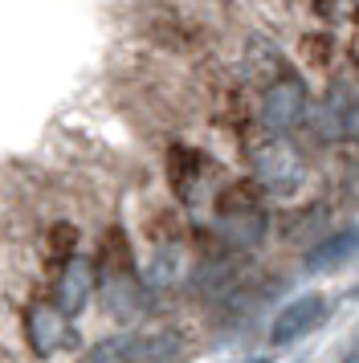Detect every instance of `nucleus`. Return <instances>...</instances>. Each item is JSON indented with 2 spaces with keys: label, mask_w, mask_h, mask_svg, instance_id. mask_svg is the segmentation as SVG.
<instances>
[{
  "label": "nucleus",
  "mask_w": 359,
  "mask_h": 363,
  "mask_svg": "<svg viewBox=\"0 0 359 363\" xmlns=\"http://www.w3.org/2000/svg\"><path fill=\"white\" fill-rule=\"evenodd\" d=\"M319 318H323V298H319V294H310V298H302V302H294V306H286V311L277 314L274 330H270V343H274V347L290 343L298 330H310Z\"/></svg>",
  "instance_id": "1"
},
{
  "label": "nucleus",
  "mask_w": 359,
  "mask_h": 363,
  "mask_svg": "<svg viewBox=\"0 0 359 363\" xmlns=\"http://www.w3.org/2000/svg\"><path fill=\"white\" fill-rule=\"evenodd\" d=\"M355 249H359V229H343V233H335L331 241H323L319 249H310L306 269H326V265H339V262H347Z\"/></svg>",
  "instance_id": "2"
},
{
  "label": "nucleus",
  "mask_w": 359,
  "mask_h": 363,
  "mask_svg": "<svg viewBox=\"0 0 359 363\" xmlns=\"http://www.w3.org/2000/svg\"><path fill=\"white\" fill-rule=\"evenodd\" d=\"M258 363H270V359H258Z\"/></svg>",
  "instance_id": "3"
}]
</instances>
